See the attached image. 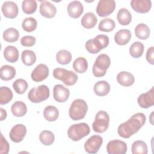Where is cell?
<instances>
[{
  "label": "cell",
  "instance_id": "30",
  "mask_svg": "<svg viewBox=\"0 0 154 154\" xmlns=\"http://www.w3.org/2000/svg\"><path fill=\"white\" fill-rule=\"evenodd\" d=\"M72 66L76 72L83 73L85 72L88 69V62L84 57H79L75 60Z\"/></svg>",
  "mask_w": 154,
  "mask_h": 154
},
{
  "label": "cell",
  "instance_id": "42",
  "mask_svg": "<svg viewBox=\"0 0 154 154\" xmlns=\"http://www.w3.org/2000/svg\"><path fill=\"white\" fill-rule=\"evenodd\" d=\"M36 38L32 35H25L20 39V43L25 47H31L35 43Z\"/></svg>",
  "mask_w": 154,
  "mask_h": 154
},
{
  "label": "cell",
  "instance_id": "19",
  "mask_svg": "<svg viewBox=\"0 0 154 154\" xmlns=\"http://www.w3.org/2000/svg\"><path fill=\"white\" fill-rule=\"evenodd\" d=\"M131 32L129 29H122L119 30L114 35V41L118 45H126L131 38Z\"/></svg>",
  "mask_w": 154,
  "mask_h": 154
},
{
  "label": "cell",
  "instance_id": "17",
  "mask_svg": "<svg viewBox=\"0 0 154 154\" xmlns=\"http://www.w3.org/2000/svg\"><path fill=\"white\" fill-rule=\"evenodd\" d=\"M132 9L138 13H146L152 7L150 0H132L130 2Z\"/></svg>",
  "mask_w": 154,
  "mask_h": 154
},
{
  "label": "cell",
  "instance_id": "28",
  "mask_svg": "<svg viewBox=\"0 0 154 154\" xmlns=\"http://www.w3.org/2000/svg\"><path fill=\"white\" fill-rule=\"evenodd\" d=\"M43 116L48 122H54L58 118L59 111L58 108L54 106H47L44 109Z\"/></svg>",
  "mask_w": 154,
  "mask_h": 154
},
{
  "label": "cell",
  "instance_id": "40",
  "mask_svg": "<svg viewBox=\"0 0 154 154\" xmlns=\"http://www.w3.org/2000/svg\"><path fill=\"white\" fill-rule=\"evenodd\" d=\"M37 26V22L35 18L32 17H26L23 19L22 23L23 29L28 32H31L35 30Z\"/></svg>",
  "mask_w": 154,
  "mask_h": 154
},
{
  "label": "cell",
  "instance_id": "20",
  "mask_svg": "<svg viewBox=\"0 0 154 154\" xmlns=\"http://www.w3.org/2000/svg\"><path fill=\"white\" fill-rule=\"evenodd\" d=\"M117 81L121 85L124 87H129L134 83L135 78L130 72L122 71L117 74Z\"/></svg>",
  "mask_w": 154,
  "mask_h": 154
},
{
  "label": "cell",
  "instance_id": "34",
  "mask_svg": "<svg viewBox=\"0 0 154 154\" xmlns=\"http://www.w3.org/2000/svg\"><path fill=\"white\" fill-rule=\"evenodd\" d=\"M72 54L67 50L62 49L59 51L56 54L57 61L62 65L69 64L72 60Z\"/></svg>",
  "mask_w": 154,
  "mask_h": 154
},
{
  "label": "cell",
  "instance_id": "2",
  "mask_svg": "<svg viewBox=\"0 0 154 154\" xmlns=\"http://www.w3.org/2000/svg\"><path fill=\"white\" fill-rule=\"evenodd\" d=\"M88 111L87 102L82 99L74 100L69 109V115L71 119L76 121L84 119Z\"/></svg>",
  "mask_w": 154,
  "mask_h": 154
},
{
  "label": "cell",
  "instance_id": "36",
  "mask_svg": "<svg viewBox=\"0 0 154 154\" xmlns=\"http://www.w3.org/2000/svg\"><path fill=\"white\" fill-rule=\"evenodd\" d=\"M13 94L10 88L7 87H0V104L5 105L9 103L13 99Z\"/></svg>",
  "mask_w": 154,
  "mask_h": 154
},
{
  "label": "cell",
  "instance_id": "3",
  "mask_svg": "<svg viewBox=\"0 0 154 154\" xmlns=\"http://www.w3.org/2000/svg\"><path fill=\"white\" fill-rule=\"evenodd\" d=\"M90 132V129L86 123H79L71 125L67 130V135L70 139L78 141L87 136Z\"/></svg>",
  "mask_w": 154,
  "mask_h": 154
},
{
  "label": "cell",
  "instance_id": "21",
  "mask_svg": "<svg viewBox=\"0 0 154 154\" xmlns=\"http://www.w3.org/2000/svg\"><path fill=\"white\" fill-rule=\"evenodd\" d=\"M85 47L86 50L90 54H95L104 49L99 38L96 36L94 38L90 39L86 42Z\"/></svg>",
  "mask_w": 154,
  "mask_h": 154
},
{
  "label": "cell",
  "instance_id": "39",
  "mask_svg": "<svg viewBox=\"0 0 154 154\" xmlns=\"http://www.w3.org/2000/svg\"><path fill=\"white\" fill-rule=\"evenodd\" d=\"M37 8V2L35 0H24L22 3V8L24 13L31 14L34 13Z\"/></svg>",
  "mask_w": 154,
  "mask_h": 154
},
{
  "label": "cell",
  "instance_id": "44",
  "mask_svg": "<svg viewBox=\"0 0 154 154\" xmlns=\"http://www.w3.org/2000/svg\"><path fill=\"white\" fill-rule=\"evenodd\" d=\"M153 53H154V47L151 46L147 49L146 55V58L147 62L152 65L154 64Z\"/></svg>",
  "mask_w": 154,
  "mask_h": 154
},
{
  "label": "cell",
  "instance_id": "41",
  "mask_svg": "<svg viewBox=\"0 0 154 154\" xmlns=\"http://www.w3.org/2000/svg\"><path fill=\"white\" fill-rule=\"evenodd\" d=\"M28 87L27 82L22 78L17 79L13 83V87L16 93L19 94H23Z\"/></svg>",
  "mask_w": 154,
  "mask_h": 154
},
{
  "label": "cell",
  "instance_id": "1",
  "mask_svg": "<svg viewBox=\"0 0 154 154\" xmlns=\"http://www.w3.org/2000/svg\"><path fill=\"white\" fill-rule=\"evenodd\" d=\"M146 120V117L144 114L137 112L119 126L117 129L118 134L123 138H129L138 132L144 126Z\"/></svg>",
  "mask_w": 154,
  "mask_h": 154
},
{
  "label": "cell",
  "instance_id": "26",
  "mask_svg": "<svg viewBox=\"0 0 154 154\" xmlns=\"http://www.w3.org/2000/svg\"><path fill=\"white\" fill-rule=\"evenodd\" d=\"M11 111L13 116L16 117H23L27 112V106L24 102L22 101H16L12 104Z\"/></svg>",
  "mask_w": 154,
  "mask_h": 154
},
{
  "label": "cell",
  "instance_id": "10",
  "mask_svg": "<svg viewBox=\"0 0 154 154\" xmlns=\"http://www.w3.org/2000/svg\"><path fill=\"white\" fill-rule=\"evenodd\" d=\"M126 143L120 140H113L106 145V151L109 154H125L127 152Z\"/></svg>",
  "mask_w": 154,
  "mask_h": 154
},
{
  "label": "cell",
  "instance_id": "29",
  "mask_svg": "<svg viewBox=\"0 0 154 154\" xmlns=\"http://www.w3.org/2000/svg\"><path fill=\"white\" fill-rule=\"evenodd\" d=\"M135 34L137 38L141 40L147 39L150 34L149 26L144 23H139L135 28Z\"/></svg>",
  "mask_w": 154,
  "mask_h": 154
},
{
  "label": "cell",
  "instance_id": "35",
  "mask_svg": "<svg viewBox=\"0 0 154 154\" xmlns=\"http://www.w3.org/2000/svg\"><path fill=\"white\" fill-rule=\"evenodd\" d=\"M144 49V45L141 42H135L131 45L129 48V54L132 57L138 58L142 56Z\"/></svg>",
  "mask_w": 154,
  "mask_h": 154
},
{
  "label": "cell",
  "instance_id": "6",
  "mask_svg": "<svg viewBox=\"0 0 154 154\" xmlns=\"http://www.w3.org/2000/svg\"><path fill=\"white\" fill-rule=\"evenodd\" d=\"M49 95V87L46 85H40L29 90L28 93V98L32 103H40L48 99Z\"/></svg>",
  "mask_w": 154,
  "mask_h": 154
},
{
  "label": "cell",
  "instance_id": "8",
  "mask_svg": "<svg viewBox=\"0 0 154 154\" xmlns=\"http://www.w3.org/2000/svg\"><path fill=\"white\" fill-rule=\"evenodd\" d=\"M116 1L114 0H100L96 7V13L100 17H106L111 14L115 10Z\"/></svg>",
  "mask_w": 154,
  "mask_h": 154
},
{
  "label": "cell",
  "instance_id": "14",
  "mask_svg": "<svg viewBox=\"0 0 154 154\" xmlns=\"http://www.w3.org/2000/svg\"><path fill=\"white\" fill-rule=\"evenodd\" d=\"M137 102L139 106L143 108H149L154 105V90L152 87L150 90L145 93L141 94L138 99Z\"/></svg>",
  "mask_w": 154,
  "mask_h": 154
},
{
  "label": "cell",
  "instance_id": "13",
  "mask_svg": "<svg viewBox=\"0 0 154 154\" xmlns=\"http://www.w3.org/2000/svg\"><path fill=\"white\" fill-rule=\"evenodd\" d=\"M70 90L61 84H56L53 88L54 99L58 102H64L69 97Z\"/></svg>",
  "mask_w": 154,
  "mask_h": 154
},
{
  "label": "cell",
  "instance_id": "22",
  "mask_svg": "<svg viewBox=\"0 0 154 154\" xmlns=\"http://www.w3.org/2000/svg\"><path fill=\"white\" fill-rule=\"evenodd\" d=\"M97 22V19L96 15L92 12H87L84 14L81 20V23L82 26L87 29L94 28Z\"/></svg>",
  "mask_w": 154,
  "mask_h": 154
},
{
  "label": "cell",
  "instance_id": "24",
  "mask_svg": "<svg viewBox=\"0 0 154 154\" xmlns=\"http://www.w3.org/2000/svg\"><path fill=\"white\" fill-rule=\"evenodd\" d=\"M19 51L14 46H7L4 50V57L10 63H15L19 59Z\"/></svg>",
  "mask_w": 154,
  "mask_h": 154
},
{
  "label": "cell",
  "instance_id": "33",
  "mask_svg": "<svg viewBox=\"0 0 154 154\" xmlns=\"http://www.w3.org/2000/svg\"><path fill=\"white\" fill-rule=\"evenodd\" d=\"M21 58L22 63L28 66L33 65L36 61V55L31 50H24L22 52Z\"/></svg>",
  "mask_w": 154,
  "mask_h": 154
},
{
  "label": "cell",
  "instance_id": "31",
  "mask_svg": "<svg viewBox=\"0 0 154 154\" xmlns=\"http://www.w3.org/2000/svg\"><path fill=\"white\" fill-rule=\"evenodd\" d=\"M131 151L132 154H147L148 152L147 144L142 140H137L132 143Z\"/></svg>",
  "mask_w": 154,
  "mask_h": 154
},
{
  "label": "cell",
  "instance_id": "23",
  "mask_svg": "<svg viewBox=\"0 0 154 154\" xmlns=\"http://www.w3.org/2000/svg\"><path fill=\"white\" fill-rule=\"evenodd\" d=\"M94 92L98 96H104L110 91V85L106 81H99L94 85Z\"/></svg>",
  "mask_w": 154,
  "mask_h": 154
},
{
  "label": "cell",
  "instance_id": "11",
  "mask_svg": "<svg viewBox=\"0 0 154 154\" xmlns=\"http://www.w3.org/2000/svg\"><path fill=\"white\" fill-rule=\"evenodd\" d=\"M26 132V128L25 125L23 124H17L10 130L9 137L13 142L20 143L25 138Z\"/></svg>",
  "mask_w": 154,
  "mask_h": 154
},
{
  "label": "cell",
  "instance_id": "5",
  "mask_svg": "<svg viewBox=\"0 0 154 154\" xmlns=\"http://www.w3.org/2000/svg\"><path fill=\"white\" fill-rule=\"evenodd\" d=\"M53 76L68 86L75 84L78 79V75L73 71L59 67L55 68L53 70Z\"/></svg>",
  "mask_w": 154,
  "mask_h": 154
},
{
  "label": "cell",
  "instance_id": "16",
  "mask_svg": "<svg viewBox=\"0 0 154 154\" xmlns=\"http://www.w3.org/2000/svg\"><path fill=\"white\" fill-rule=\"evenodd\" d=\"M39 11L42 16L48 19L54 17L57 13L55 6L48 1H43L41 2Z\"/></svg>",
  "mask_w": 154,
  "mask_h": 154
},
{
  "label": "cell",
  "instance_id": "12",
  "mask_svg": "<svg viewBox=\"0 0 154 154\" xmlns=\"http://www.w3.org/2000/svg\"><path fill=\"white\" fill-rule=\"evenodd\" d=\"M49 68L45 64H38L32 71L31 77L32 81L39 82L46 79L49 75Z\"/></svg>",
  "mask_w": 154,
  "mask_h": 154
},
{
  "label": "cell",
  "instance_id": "37",
  "mask_svg": "<svg viewBox=\"0 0 154 154\" xmlns=\"http://www.w3.org/2000/svg\"><path fill=\"white\" fill-rule=\"evenodd\" d=\"M39 140L43 145L50 146L54 142L55 136L51 131L44 130L40 132L39 135Z\"/></svg>",
  "mask_w": 154,
  "mask_h": 154
},
{
  "label": "cell",
  "instance_id": "45",
  "mask_svg": "<svg viewBox=\"0 0 154 154\" xmlns=\"http://www.w3.org/2000/svg\"><path fill=\"white\" fill-rule=\"evenodd\" d=\"M0 111H1V118H0V120L1 121H3L4 119H5L7 118V112L6 111L2 108H0Z\"/></svg>",
  "mask_w": 154,
  "mask_h": 154
},
{
  "label": "cell",
  "instance_id": "7",
  "mask_svg": "<svg viewBox=\"0 0 154 154\" xmlns=\"http://www.w3.org/2000/svg\"><path fill=\"white\" fill-rule=\"evenodd\" d=\"M109 123V114L106 111L101 110L96 113L94 121L92 124V128L94 132L97 133H103L108 129Z\"/></svg>",
  "mask_w": 154,
  "mask_h": 154
},
{
  "label": "cell",
  "instance_id": "32",
  "mask_svg": "<svg viewBox=\"0 0 154 154\" xmlns=\"http://www.w3.org/2000/svg\"><path fill=\"white\" fill-rule=\"evenodd\" d=\"M4 40L9 43L16 42L19 38V31L14 28H9L5 29L3 32Z\"/></svg>",
  "mask_w": 154,
  "mask_h": 154
},
{
  "label": "cell",
  "instance_id": "38",
  "mask_svg": "<svg viewBox=\"0 0 154 154\" xmlns=\"http://www.w3.org/2000/svg\"><path fill=\"white\" fill-rule=\"evenodd\" d=\"M115 27V22L110 18H105L101 20L98 25L99 29L103 32L112 31L114 29Z\"/></svg>",
  "mask_w": 154,
  "mask_h": 154
},
{
  "label": "cell",
  "instance_id": "25",
  "mask_svg": "<svg viewBox=\"0 0 154 154\" xmlns=\"http://www.w3.org/2000/svg\"><path fill=\"white\" fill-rule=\"evenodd\" d=\"M16 71L14 67L10 65H4L0 69V77L2 80L10 81L14 78Z\"/></svg>",
  "mask_w": 154,
  "mask_h": 154
},
{
  "label": "cell",
  "instance_id": "27",
  "mask_svg": "<svg viewBox=\"0 0 154 154\" xmlns=\"http://www.w3.org/2000/svg\"><path fill=\"white\" fill-rule=\"evenodd\" d=\"M117 19L122 25H128L132 20V15L130 11L125 8H121L117 13Z\"/></svg>",
  "mask_w": 154,
  "mask_h": 154
},
{
  "label": "cell",
  "instance_id": "18",
  "mask_svg": "<svg viewBox=\"0 0 154 154\" xmlns=\"http://www.w3.org/2000/svg\"><path fill=\"white\" fill-rule=\"evenodd\" d=\"M67 10L70 17L73 19L78 18L84 11V7L79 1H71L67 5Z\"/></svg>",
  "mask_w": 154,
  "mask_h": 154
},
{
  "label": "cell",
  "instance_id": "9",
  "mask_svg": "<svg viewBox=\"0 0 154 154\" xmlns=\"http://www.w3.org/2000/svg\"><path fill=\"white\" fill-rule=\"evenodd\" d=\"M102 143V137L98 135H94L85 142L84 149L88 153L94 154L98 152Z\"/></svg>",
  "mask_w": 154,
  "mask_h": 154
},
{
  "label": "cell",
  "instance_id": "43",
  "mask_svg": "<svg viewBox=\"0 0 154 154\" xmlns=\"http://www.w3.org/2000/svg\"><path fill=\"white\" fill-rule=\"evenodd\" d=\"M0 144V153L7 154L10 150V145L6 139L4 137L2 134H1Z\"/></svg>",
  "mask_w": 154,
  "mask_h": 154
},
{
  "label": "cell",
  "instance_id": "15",
  "mask_svg": "<svg viewBox=\"0 0 154 154\" xmlns=\"http://www.w3.org/2000/svg\"><path fill=\"white\" fill-rule=\"evenodd\" d=\"M1 10L4 16L9 19L16 17L19 13L18 6L13 1L4 2L2 5Z\"/></svg>",
  "mask_w": 154,
  "mask_h": 154
},
{
  "label": "cell",
  "instance_id": "4",
  "mask_svg": "<svg viewBox=\"0 0 154 154\" xmlns=\"http://www.w3.org/2000/svg\"><path fill=\"white\" fill-rule=\"evenodd\" d=\"M111 64L109 57L105 54H101L96 58L93 68L92 72L94 76L100 78L103 76Z\"/></svg>",
  "mask_w": 154,
  "mask_h": 154
}]
</instances>
